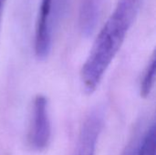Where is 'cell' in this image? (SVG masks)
<instances>
[{"instance_id":"obj_2","label":"cell","mask_w":156,"mask_h":155,"mask_svg":"<svg viewBox=\"0 0 156 155\" xmlns=\"http://www.w3.org/2000/svg\"><path fill=\"white\" fill-rule=\"evenodd\" d=\"M51 125L48 114V102L44 95H37L33 102L31 123L27 141L35 151L45 150L50 142Z\"/></svg>"},{"instance_id":"obj_7","label":"cell","mask_w":156,"mask_h":155,"mask_svg":"<svg viewBox=\"0 0 156 155\" xmlns=\"http://www.w3.org/2000/svg\"><path fill=\"white\" fill-rule=\"evenodd\" d=\"M138 146H139V143H137L136 140H133V142L128 145V147L126 148L122 155H137Z\"/></svg>"},{"instance_id":"obj_8","label":"cell","mask_w":156,"mask_h":155,"mask_svg":"<svg viewBox=\"0 0 156 155\" xmlns=\"http://www.w3.org/2000/svg\"><path fill=\"white\" fill-rule=\"evenodd\" d=\"M0 2H6V0H0Z\"/></svg>"},{"instance_id":"obj_4","label":"cell","mask_w":156,"mask_h":155,"mask_svg":"<svg viewBox=\"0 0 156 155\" xmlns=\"http://www.w3.org/2000/svg\"><path fill=\"white\" fill-rule=\"evenodd\" d=\"M103 125V112L101 109L92 111L85 120L80 132L74 155H94L99 135Z\"/></svg>"},{"instance_id":"obj_3","label":"cell","mask_w":156,"mask_h":155,"mask_svg":"<svg viewBox=\"0 0 156 155\" xmlns=\"http://www.w3.org/2000/svg\"><path fill=\"white\" fill-rule=\"evenodd\" d=\"M55 0H41L35 31V53L39 59L48 58L52 44V15Z\"/></svg>"},{"instance_id":"obj_5","label":"cell","mask_w":156,"mask_h":155,"mask_svg":"<svg viewBox=\"0 0 156 155\" xmlns=\"http://www.w3.org/2000/svg\"><path fill=\"white\" fill-rule=\"evenodd\" d=\"M155 54L154 53L146 69L144 71V75L141 79L140 91H141V96L144 98H147L151 94V92L154 89V82H155Z\"/></svg>"},{"instance_id":"obj_6","label":"cell","mask_w":156,"mask_h":155,"mask_svg":"<svg viewBox=\"0 0 156 155\" xmlns=\"http://www.w3.org/2000/svg\"><path fill=\"white\" fill-rule=\"evenodd\" d=\"M156 133L154 122L148 128L143 140L139 143L137 155H155Z\"/></svg>"},{"instance_id":"obj_1","label":"cell","mask_w":156,"mask_h":155,"mask_svg":"<svg viewBox=\"0 0 156 155\" xmlns=\"http://www.w3.org/2000/svg\"><path fill=\"white\" fill-rule=\"evenodd\" d=\"M142 0H120L100 30L80 71L86 94L93 93L124 42Z\"/></svg>"}]
</instances>
